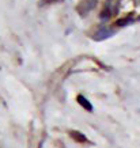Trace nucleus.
I'll return each mask as SVG.
<instances>
[{"label":"nucleus","mask_w":140,"mask_h":148,"mask_svg":"<svg viewBox=\"0 0 140 148\" xmlns=\"http://www.w3.org/2000/svg\"><path fill=\"white\" fill-rule=\"evenodd\" d=\"M78 102H79V105H80L84 110H87V112H93V105H91L90 101H89L86 97H83V95H78Z\"/></svg>","instance_id":"20e7f679"},{"label":"nucleus","mask_w":140,"mask_h":148,"mask_svg":"<svg viewBox=\"0 0 140 148\" xmlns=\"http://www.w3.org/2000/svg\"><path fill=\"white\" fill-rule=\"evenodd\" d=\"M118 5H120V0H108L105 3V7L101 12V19H109L112 18L114 14H117Z\"/></svg>","instance_id":"f257e3e1"},{"label":"nucleus","mask_w":140,"mask_h":148,"mask_svg":"<svg viewBox=\"0 0 140 148\" xmlns=\"http://www.w3.org/2000/svg\"><path fill=\"white\" fill-rule=\"evenodd\" d=\"M97 5V0H83L80 4L78 5V12L80 15H86L87 12H90L91 10Z\"/></svg>","instance_id":"f03ea898"},{"label":"nucleus","mask_w":140,"mask_h":148,"mask_svg":"<svg viewBox=\"0 0 140 148\" xmlns=\"http://www.w3.org/2000/svg\"><path fill=\"white\" fill-rule=\"evenodd\" d=\"M71 136H72L73 139H76L78 141H82V143H83V141H86V137H84L83 135H80L79 132H75V130H72V132H71Z\"/></svg>","instance_id":"423d86ee"},{"label":"nucleus","mask_w":140,"mask_h":148,"mask_svg":"<svg viewBox=\"0 0 140 148\" xmlns=\"http://www.w3.org/2000/svg\"><path fill=\"white\" fill-rule=\"evenodd\" d=\"M132 22H133V16L129 15V16H125V18H122V19H118L117 22H116V25L117 26H127V25H129Z\"/></svg>","instance_id":"39448f33"},{"label":"nucleus","mask_w":140,"mask_h":148,"mask_svg":"<svg viewBox=\"0 0 140 148\" xmlns=\"http://www.w3.org/2000/svg\"><path fill=\"white\" fill-rule=\"evenodd\" d=\"M44 3H54V1H59V0H42Z\"/></svg>","instance_id":"0eeeda50"},{"label":"nucleus","mask_w":140,"mask_h":148,"mask_svg":"<svg viewBox=\"0 0 140 148\" xmlns=\"http://www.w3.org/2000/svg\"><path fill=\"white\" fill-rule=\"evenodd\" d=\"M113 34H114V30H112V29H109V27H100L98 32L93 36V38H94L95 41H102V40H105V38L112 37Z\"/></svg>","instance_id":"7ed1b4c3"}]
</instances>
